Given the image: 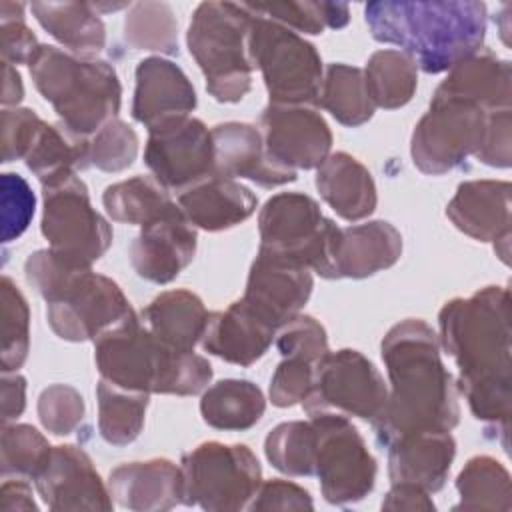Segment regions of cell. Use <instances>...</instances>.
<instances>
[{"mask_svg": "<svg viewBox=\"0 0 512 512\" xmlns=\"http://www.w3.org/2000/svg\"><path fill=\"white\" fill-rule=\"evenodd\" d=\"M96 398L100 436L114 446H126L136 440L144 426L150 394L126 390L100 378Z\"/></svg>", "mask_w": 512, "mask_h": 512, "instance_id": "36", "label": "cell"}, {"mask_svg": "<svg viewBox=\"0 0 512 512\" xmlns=\"http://www.w3.org/2000/svg\"><path fill=\"white\" fill-rule=\"evenodd\" d=\"M318 104L344 126H362L374 114L364 72L348 64H330L322 78Z\"/></svg>", "mask_w": 512, "mask_h": 512, "instance_id": "37", "label": "cell"}, {"mask_svg": "<svg viewBox=\"0 0 512 512\" xmlns=\"http://www.w3.org/2000/svg\"><path fill=\"white\" fill-rule=\"evenodd\" d=\"M390 378L384 410L372 422L380 444L426 430L450 432L460 420L456 384L440 358L436 332L420 318L394 324L382 340Z\"/></svg>", "mask_w": 512, "mask_h": 512, "instance_id": "2", "label": "cell"}, {"mask_svg": "<svg viewBox=\"0 0 512 512\" xmlns=\"http://www.w3.org/2000/svg\"><path fill=\"white\" fill-rule=\"evenodd\" d=\"M310 494L294 482L288 480H268L262 482L248 510H312Z\"/></svg>", "mask_w": 512, "mask_h": 512, "instance_id": "52", "label": "cell"}, {"mask_svg": "<svg viewBox=\"0 0 512 512\" xmlns=\"http://www.w3.org/2000/svg\"><path fill=\"white\" fill-rule=\"evenodd\" d=\"M110 494L128 510L156 512L182 504L180 466L166 458L126 462L110 472Z\"/></svg>", "mask_w": 512, "mask_h": 512, "instance_id": "26", "label": "cell"}, {"mask_svg": "<svg viewBox=\"0 0 512 512\" xmlns=\"http://www.w3.org/2000/svg\"><path fill=\"white\" fill-rule=\"evenodd\" d=\"M28 68L38 92L72 132L90 138L116 118L122 86L108 62L40 44Z\"/></svg>", "mask_w": 512, "mask_h": 512, "instance_id": "6", "label": "cell"}, {"mask_svg": "<svg viewBox=\"0 0 512 512\" xmlns=\"http://www.w3.org/2000/svg\"><path fill=\"white\" fill-rule=\"evenodd\" d=\"M276 348L282 358H300L318 364L330 350L324 326L306 314H296L276 330Z\"/></svg>", "mask_w": 512, "mask_h": 512, "instance_id": "45", "label": "cell"}, {"mask_svg": "<svg viewBox=\"0 0 512 512\" xmlns=\"http://www.w3.org/2000/svg\"><path fill=\"white\" fill-rule=\"evenodd\" d=\"M440 340L458 366V388L476 420L496 426L504 440L510 420V292L486 286L446 302L438 314Z\"/></svg>", "mask_w": 512, "mask_h": 512, "instance_id": "1", "label": "cell"}, {"mask_svg": "<svg viewBox=\"0 0 512 512\" xmlns=\"http://www.w3.org/2000/svg\"><path fill=\"white\" fill-rule=\"evenodd\" d=\"M268 462L290 476L314 474V428L312 422H282L264 440Z\"/></svg>", "mask_w": 512, "mask_h": 512, "instance_id": "40", "label": "cell"}, {"mask_svg": "<svg viewBox=\"0 0 512 512\" xmlns=\"http://www.w3.org/2000/svg\"><path fill=\"white\" fill-rule=\"evenodd\" d=\"M196 242V228L174 206L142 226L130 246L132 268L148 282L168 284L194 260Z\"/></svg>", "mask_w": 512, "mask_h": 512, "instance_id": "18", "label": "cell"}, {"mask_svg": "<svg viewBox=\"0 0 512 512\" xmlns=\"http://www.w3.org/2000/svg\"><path fill=\"white\" fill-rule=\"evenodd\" d=\"M474 156L494 168L510 166V108L488 112L484 138Z\"/></svg>", "mask_w": 512, "mask_h": 512, "instance_id": "51", "label": "cell"}, {"mask_svg": "<svg viewBox=\"0 0 512 512\" xmlns=\"http://www.w3.org/2000/svg\"><path fill=\"white\" fill-rule=\"evenodd\" d=\"M52 446L28 424H4L2 428V476L36 478L48 462Z\"/></svg>", "mask_w": 512, "mask_h": 512, "instance_id": "43", "label": "cell"}, {"mask_svg": "<svg viewBox=\"0 0 512 512\" xmlns=\"http://www.w3.org/2000/svg\"><path fill=\"white\" fill-rule=\"evenodd\" d=\"M2 20V62L8 64H30L40 48L34 32L24 22V4L0 2Z\"/></svg>", "mask_w": 512, "mask_h": 512, "instance_id": "47", "label": "cell"}, {"mask_svg": "<svg viewBox=\"0 0 512 512\" xmlns=\"http://www.w3.org/2000/svg\"><path fill=\"white\" fill-rule=\"evenodd\" d=\"M364 82L374 106L394 110L412 100L418 86V66L400 50H378L366 62Z\"/></svg>", "mask_w": 512, "mask_h": 512, "instance_id": "34", "label": "cell"}, {"mask_svg": "<svg viewBox=\"0 0 512 512\" xmlns=\"http://www.w3.org/2000/svg\"><path fill=\"white\" fill-rule=\"evenodd\" d=\"M254 12L304 34H322L324 28H344L348 6L342 2H272L248 4Z\"/></svg>", "mask_w": 512, "mask_h": 512, "instance_id": "42", "label": "cell"}, {"mask_svg": "<svg viewBox=\"0 0 512 512\" xmlns=\"http://www.w3.org/2000/svg\"><path fill=\"white\" fill-rule=\"evenodd\" d=\"M102 202L112 220L138 226L160 218L176 206L166 188L150 176H134L110 184L102 194Z\"/></svg>", "mask_w": 512, "mask_h": 512, "instance_id": "35", "label": "cell"}, {"mask_svg": "<svg viewBox=\"0 0 512 512\" xmlns=\"http://www.w3.org/2000/svg\"><path fill=\"white\" fill-rule=\"evenodd\" d=\"M88 140L60 124H46L36 134L30 150L24 156L28 170L40 180L42 186L56 184L78 170L90 166Z\"/></svg>", "mask_w": 512, "mask_h": 512, "instance_id": "32", "label": "cell"}, {"mask_svg": "<svg viewBox=\"0 0 512 512\" xmlns=\"http://www.w3.org/2000/svg\"><path fill=\"white\" fill-rule=\"evenodd\" d=\"M252 12L246 4L202 2L192 14L186 44L218 102H238L252 86L248 32Z\"/></svg>", "mask_w": 512, "mask_h": 512, "instance_id": "7", "label": "cell"}, {"mask_svg": "<svg viewBox=\"0 0 512 512\" xmlns=\"http://www.w3.org/2000/svg\"><path fill=\"white\" fill-rule=\"evenodd\" d=\"M258 232L260 252L298 262L328 278L338 226L310 196L302 192L272 196L258 214Z\"/></svg>", "mask_w": 512, "mask_h": 512, "instance_id": "10", "label": "cell"}, {"mask_svg": "<svg viewBox=\"0 0 512 512\" xmlns=\"http://www.w3.org/2000/svg\"><path fill=\"white\" fill-rule=\"evenodd\" d=\"M276 326L252 308L244 298L224 312H210L202 336V348L230 364L250 366L260 360L276 338Z\"/></svg>", "mask_w": 512, "mask_h": 512, "instance_id": "22", "label": "cell"}, {"mask_svg": "<svg viewBox=\"0 0 512 512\" xmlns=\"http://www.w3.org/2000/svg\"><path fill=\"white\" fill-rule=\"evenodd\" d=\"M140 318L166 346L178 352H194V346L204 336L208 310L194 292L178 288L158 294L142 310Z\"/></svg>", "mask_w": 512, "mask_h": 512, "instance_id": "29", "label": "cell"}, {"mask_svg": "<svg viewBox=\"0 0 512 512\" xmlns=\"http://www.w3.org/2000/svg\"><path fill=\"white\" fill-rule=\"evenodd\" d=\"M40 26L76 56L94 58L106 44L104 22L88 2H32Z\"/></svg>", "mask_w": 512, "mask_h": 512, "instance_id": "31", "label": "cell"}, {"mask_svg": "<svg viewBox=\"0 0 512 512\" xmlns=\"http://www.w3.org/2000/svg\"><path fill=\"white\" fill-rule=\"evenodd\" d=\"M364 18L374 40L402 48L426 74L476 54L486 36V6L474 0L370 2Z\"/></svg>", "mask_w": 512, "mask_h": 512, "instance_id": "3", "label": "cell"}, {"mask_svg": "<svg viewBox=\"0 0 512 512\" xmlns=\"http://www.w3.org/2000/svg\"><path fill=\"white\" fill-rule=\"evenodd\" d=\"M182 504L210 512L248 508L262 484L258 458L244 444L204 442L184 454Z\"/></svg>", "mask_w": 512, "mask_h": 512, "instance_id": "9", "label": "cell"}, {"mask_svg": "<svg viewBox=\"0 0 512 512\" xmlns=\"http://www.w3.org/2000/svg\"><path fill=\"white\" fill-rule=\"evenodd\" d=\"M454 454L456 442L450 432H412L388 444V476L392 484L410 482L436 492L448 478Z\"/></svg>", "mask_w": 512, "mask_h": 512, "instance_id": "25", "label": "cell"}, {"mask_svg": "<svg viewBox=\"0 0 512 512\" xmlns=\"http://www.w3.org/2000/svg\"><path fill=\"white\" fill-rule=\"evenodd\" d=\"M2 302V372H16L30 350V312L20 288L4 276L0 282Z\"/></svg>", "mask_w": 512, "mask_h": 512, "instance_id": "41", "label": "cell"}, {"mask_svg": "<svg viewBox=\"0 0 512 512\" xmlns=\"http://www.w3.org/2000/svg\"><path fill=\"white\" fill-rule=\"evenodd\" d=\"M312 286L308 266L258 250L242 298L280 328L300 314L312 294Z\"/></svg>", "mask_w": 512, "mask_h": 512, "instance_id": "19", "label": "cell"}, {"mask_svg": "<svg viewBox=\"0 0 512 512\" xmlns=\"http://www.w3.org/2000/svg\"><path fill=\"white\" fill-rule=\"evenodd\" d=\"M100 378L146 394H200L212 380V366L194 352H178L160 342L134 312L94 340Z\"/></svg>", "mask_w": 512, "mask_h": 512, "instance_id": "4", "label": "cell"}, {"mask_svg": "<svg viewBox=\"0 0 512 512\" xmlns=\"http://www.w3.org/2000/svg\"><path fill=\"white\" fill-rule=\"evenodd\" d=\"M196 108V92L184 70L160 56H150L136 66L132 116L150 130L188 118Z\"/></svg>", "mask_w": 512, "mask_h": 512, "instance_id": "20", "label": "cell"}, {"mask_svg": "<svg viewBox=\"0 0 512 512\" xmlns=\"http://www.w3.org/2000/svg\"><path fill=\"white\" fill-rule=\"evenodd\" d=\"M34 216V194L18 174H2V238H18Z\"/></svg>", "mask_w": 512, "mask_h": 512, "instance_id": "48", "label": "cell"}, {"mask_svg": "<svg viewBox=\"0 0 512 512\" xmlns=\"http://www.w3.org/2000/svg\"><path fill=\"white\" fill-rule=\"evenodd\" d=\"M124 38L134 50L178 52V22L166 2H136L124 20Z\"/></svg>", "mask_w": 512, "mask_h": 512, "instance_id": "39", "label": "cell"}, {"mask_svg": "<svg viewBox=\"0 0 512 512\" xmlns=\"http://www.w3.org/2000/svg\"><path fill=\"white\" fill-rule=\"evenodd\" d=\"M44 120L30 108L2 110V162L20 160L30 150Z\"/></svg>", "mask_w": 512, "mask_h": 512, "instance_id": "50", "label": "cell"}, {"mask_svg": "<svg viewBox=\"0 0 512 512\" xmlns=\"http://www.w3.org/2000/svg\"><path fill=\"white\" fill-rule=\"evenodd\" d=\"M24 272L28 284L46 300L48 324L62 340H96L134 312L112 278L68 266L50 248L30 254Z\"/></svg>", "mask_w": 512, "mask_h": 512, "instance_id": "5", "label": "cell"}, {"mask_svg": "<svg viewBox=\"0 0 512 512\" xmlns=\"http://www.w3.org/2000/svg\"><path fill=\"white\" fill-rule=\"evenodd\" d=\"M40 230L48 248L68 266L90 268L112 244V228L90 202L86 184L76 176L42 186Z\"/></svg>", "mask_w": 512, "mask_h": 512, "instance_id": "11", "label": "cell"}, {"mask_svg": "<svg viewBox=\"0 0 512 512\" xmlns=\"http://www.w3.org/2000/svg\"><path fill=\"white\" fill-rule=\"evenodd\" d=\"M388 388L378 368L358 350L328 352L314 368L302 408L308 416L340 414L374 422L384 410Z\"/></svg>", "mask_w": 512, "mask_h": 512, "instance_id": "14", "label": "cell"}, {"mask_svg": "<svg viewBox=\"0 0 512 512\" xmlns=\"http://www.w3.org/2000/svg\"><path fill=\"white\" fill-rule=\"evenodd\" d=\"M460 504L456 510H502L508 512L510 474L492 456H474L456 478Z\"/></svg>", "mask_w": 512, "mask_h": 512, "instance_id": "38", "label": "cell"}, {"mask_svg": "<svg viewBox=\"0 0 512 512\" xmlns=\"http://www.w3.org/2000/svg\"><path fill=\"white\" fill-rule=\"evenodd\" d=\"M264 408L262 390L250 380L236 378L216 382L200 400L204 422L216 430H248L260 422Z\"/></svg>", "mask_w": 512, "mask_h": 512, "instance_id": "33", "label": "cell"}, {"mask_svg": "<svg viewBox=\"0 0 512 512\" xmlns=\"http://www.w3.org/2000/svg\"><path fill=\"white\" fill-rule=\"evenodd\" d=\"M402 256L400 232L384 220L338 228L328 278H366L394 266Z\"/></svg>", "mask_w": 512, "mask_h": 512, "instance_id": "24", "label": "cell"}, {"mask_svg": "<svg viewBox=\"0 0 512 512\" xmlns=\"http://www.w3.org/2000/svg\"><path fill=\"white\" fill-rule=\"evenodd\" d=\"M488 112L478 104L434 92L428 112L412 132L410 154L414 166L424 174H446L476 154Z\"/></svg>", "mask_w": 512, "mask_h": 512, "instance_id": "12", "label": "cell"}, {"mask_svg": "<svg viewBox=\"0 0 512 512\" xmlns=\"http://www.w3.org/2000/svg\"><path fill=\"white\" fill-rule=\"evenodd\" d=\"M38 418L48 432L68 436L84 418V398L68 384H52L38 398Z\"/></svg>", "mask_w": 512, "mask_h": 512, "instance_id": "46", "label": "cell"}, {"mask_svg": "<svg viewBox=\"0 0 512 512\" xmlns=\"http://www.w3.org/2000/svg\"><path fill=\"white\" fill-rule=\"evenodd\" d=\"M2 502L0 508L4 512H14V510H38V504L34 502L30 486L16 478V480H6L2 484Z\"/></svg>", "mask_w": 512, "mask_h": 512, "instance_id": "55", "label": "cell"}, {"mask_svg": "<svg viewBox=\"0 0 512 512\" xmlns=\"http://www.w3.org/2000/svg\"><path fill=\"white\" fill-rule=\"evenodd\" d=\"M248 6V4H246ZM248 32L252 68L262 72L270 102L316 104L322 88V60L316 48L290 28L254 12Z\"/></svg>", "mask_w": 512, "mask_h": 512, "instance_id": "8", "label": "cell"}, {"mask_svg": "<svg viewBox=\"0 0 512 512\" xmlns=\"http://www.w3.org/2000/svg\"><path fill=\"white\" fill-rule=\"evenodd\" d=\"M424 488L410 484V482H396L392 484L390 492L386 494L382 508L384 510H434V502Z\"/></svg>", "mask_w": 512, "mask_h": 512, "instance_id": "53", "label": "cell"}, {"mask_svg": "<svg viewBox=\"0 0 512 512\" xmlns=\"http://www.w3.org/2000/svg\"><path fill=\"white\" fill-rule=\"evenodd\" d=\"M26 406V380L20 374H8L2 376V422L8 424L10 420H16Z\"/></svg>", "mask_w": 512, "mask_h": 512, "instance_id": "54", "label": "cell"}, {"mask_svg": "<svg viewBox=\"0 0 512 512\" xmlns=\"http://www.w3.org/2000/svg\"><path fill=\"white\" fill-rule=\"evenodd\" d=\"M34 482L50 510H112V494L90 456L72 444L52 446L50 458Z\"/></svg>", "mask_w": 512, "mask_h": 512, "instance_id": "17", "label": "cell"}, {"mask_svg": "<svg viewBox=\"0 0 512 512\" xmlns=\"http://www.w3.org/2000/svg\"><path fill=\"white\" fill-rule=\"evenodd\" d=\"M144 162L168 190H186L214 176L212 130L198 118H182L148 132Z\"/></svg>", "mask_w": 512, "mask_h": 512, "instance_id": "15", "label": "cell"}, {"mask_svg": "<svg viewBox=\"0 0 512 512\" xmlns=\"http://www.w3.org/2000/svg\"><path fill=\"white\" fill-rule=\"evenodd\" d=\"M436 90L470 100L486 112L510 108V62L488 50L476 52L452 66Z\"/></svg>", "mask_w": 512, "mask_h": 512, "instance_id": "30", "label": "cell"}, {"mask_svg": "<svg viewBox=\"0 0 512 512\" xmlns=\"http://www.w3.org/2000/svg\"><path fill=\"white\" fill-rule=\"evenodd\" d=\"M214 174L224 178H248L258 186L272 188L296 180V172L274 164L258 128L246 122H224L212 128Z\"/></svg>", "mask_w": 512, "mask_h": 512, "instance_id": "23", "label": "cell"}, {"mask_svg": "<svg viewBox=\"0 0 512 512\" xmlns=\"http://www.w3.org/2000/svg\"><path fill=\"white\" fill-rule=\"evenodd\" d=\"M446 216L466 236L502 244V262L508 264L510 246V182H462L446 206Z\"/></svg>", "mask_w": 512, "mask_h": 512, "instance_id": "21", "label": "cell"}, {"mask_svg": "<svg viewBox=\"0 0 512 512\" xmlns=\"http://www.w3.org/2000/svg\"><path fill=\"white\" fill-rule=\"evenodd\" d=\"M256 196L250 188L224 176H210L178 196L182 214L194 228L208 232L228 230L244 222L256 210Z\"/></svg>", "mask_w": 512, "mask_h": 512, "instance_id": "27", "label": "cell"}, {"mask_svg": "<svg viewBox=\"0 0 512 512\" xmlns=\"http://www.w3.org/2000/svg\"><path fill=\"white\" fill-rule=\"evenodd\" d=\"M316 188L344 220L356 222L376 208V184L368 168L346 152L330 154L316 172Z\"/></svg>", "mask_w": 512, "mask_h": 512, "instance_id": "28", "label": "cell"}, {"mask_svg": "<svg viewBox=\"0 0 512 512\" xmlns=\"http://www.w3.org/2000/svg\"><path fill=\"white\" fill-rule=\"evenodd\" d=\"M316 364L300 358H282L270 380V400L278 408H288L302 402L314 380Z\"/></svg>", "mask_w": 512, "mask_h": 512, "instance_id": "49", "label": "cell"}, {"mask_svg": "<svg viewBox=\"0 0 512 512\" xmlns=\"http://www.w3.org/2000/svg\"><path fill=\"white\" fill-rule=\"evenodd\" d=\"M262 142L268 158L288 170L318 168L332 148V132L310 104H274L260 114Z\"/></svg>", "mask_w": 512, "mask_h": 512, "instance_id": "16", "label": "cell"}, {"mask_svg": "<svg viewBox=\"0 0 512 512\" xmlns=\"http://www.w3.org/2000/svg\"><path fill=\"white\" fill-rule=\"evenodd\" d=\"M314 428V476L326 502L346 506L368 496L376 482V460L358 428L340 414L310 416Z\"/></svg>", "mask_w": 512, "mask_h": 512, "instance_id": "13", "label": "cell"}, {"mask_svg": "<svg viewBox=\"0 0 512 512\" xmlns=\"http://www.w3.org/2000/svg\"><path fill=\"white\" fill-rule=\"evenodd\" d=\"M138 136L126 122L114 118L88 140V160L104 172H120L134 164Z\"/></svg>", "mask_w": 512, "mask_h": 512, "instance_id": "44", "label": "cell"}, {"mask_svg": "<svg viewBox=\"0 0 512 512\" xmlns=\"http://www.w3.org/2000/svg\"><path fill=\"white\" fill-rule=\"evenodd\" d=\"M2 78H4V84H2V106L8 108V106H18V102L22 100L24 96V86H22V78L18 74V70L8 64V62H2Z\"/></svg>", "mask_w": 512, "mask_h": 512, "instance_id": "56", "label": "cell"}]
</instances>
